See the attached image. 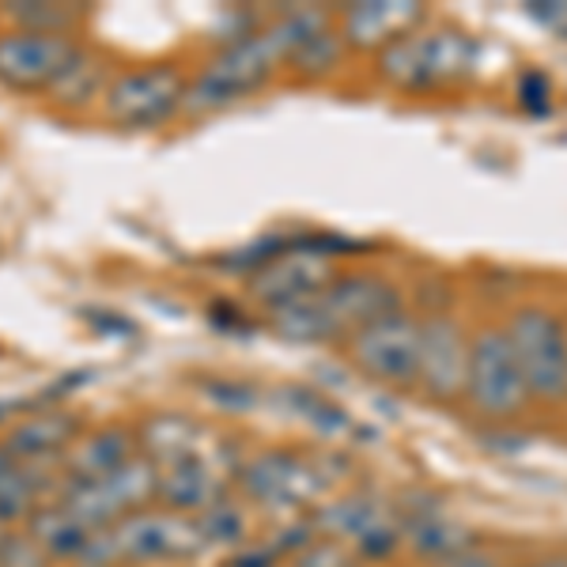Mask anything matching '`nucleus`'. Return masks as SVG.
Wrapping results in <instances>:
<instances>
[{"label": "nucleus", "mask_w": 567, "mask_h": 567, "mask_svg": "<svg viewBox=\"0 0 567 567\" xmlns=\"http://www.w3.org/2000/svg\"><path fill=\"white\" fill-rule=\"evenodd\" d=\"M379 523H386V515H382L379 507H374L371 499L363 496H349V499H337L333 507L326 511L322 526L333 529L337 537H352V542H360L368 529H374Z\"/></svg>", "instance_id": "18"}, {"label": "nucleus", "mask_w": 567, "mask_h": 567, "mask_svg": "<svg viewBox=\"0 0 567 567\" xmlns=\"http://www.w3.org/2000/svg\"><path fill=\"white\" fill-rule=\"evenodd\" d=\"M76 58L80 50L69 34H0V84L16 91H50Z\"/></svg>", "instance_id": "6"}, {"label": "nucleus", "mask_w": 567, "mask_h": 567, "mask_svg": "<svg viewBox=\"0 0 567 567\" xmlns=\"http://www.w3.org/2000/svg\"><path fill=\"white\" fill-rule=\"evenodd\" d=\"M352 355L371 379L409 386L420 379V322L390 315L352 337Z\"/></svg>", "instance_id": "7"}, {"label": "nucleus", "mask_w": 567, "mask_h": 567, "mask_svg": "<svg viewBox=\"0 0 567 567\" xmlns=\"http://www.w3.org/2000/svg\"><path fill=\"white\" fill-rule=\"evenodd\" d=\"M72 439V420L69 416H39V420H27L23 427H16L12 439H8V454L20 462H34L39 465L42 458L58 454Z\"/></svg>", "instance_id": "15"}, {"label": "nucleus", "mask_w": 567, "mask_h": 567, "mask_svg": "<svg viewBox=\"0 0 567 567\" xmlns=\"http://www.w3.org/2000/svg\"><path fill=\"white\" fill-rule=\"evenodd\" d=\"M329 284V261L322 254L303 250V254H284V258L269 261L258 277L250 280V291L261 299L269 310L299 303L307 296H318Z\"/></svg>", "instance_id": "11"}, {"label": "nucleus", "mask_w": 567, "mask_h": 567, "mask_svg": "<svg viewBox=\"0 0 567 567\" xmlns=\"http://www.w3.org/2000/svg\"><path fill=\"white\" fill-rule=\"evenodd\" d=\"M186 103V80L171 65L125 72L106 87V114L130 130H152Z\"/></svg>", "instance_id": "5"}, {"label": "nucleus", "mask_w": 567, "mask_h": 567, "mask_svg": "<svg viewBox=\"0 0 567 567\" xmlns=\"http://www.w3.org/2000/svg\"><path fill=\"white\" fill-rule=\"evenodd\" d=\"M133 454H141V451H136L130 432H122V427H99V432L84 435L69 451L65 473H69V481H99V477H110L114 470H122Z\"/></svg>", "instance_id": "13"}, {"label": "nucleus", "mask_w": 567, "mask_h": 567, "mask_svg": "<svg viewBox=\"0 0 567 567\" xmlns=\"http://www.w3.org/2000/svg\"><path fill=\"white\" fill-rule=\"evenodd\" d=\"M473 45L454 31L439 34H405L382 53V72L401 87H424L435 80L454 76L462 65H470Z\"/></svg>", "instance_id": "8"}, {"label": "nucleus", "mask_w": 567, "mask_h": 567, "mask_svg": "<svg viewBox=\"0 0 567 567\" xmlns=\"http://www.w3.org/2000/svg\"><path fill=\"white\" fill-rule=\"evenodd\" d=\"M470 379V344L451 318L420 322V382L435 398H458Z\"/></svg>", "instance_id": "10"}, {"label": "nucleus", "mask_w": 567, "mask_h": 567, "mask_svg": "<svg viewBox=\"0 0 567 567\" xmlns=\"http://www.w3.org/2000/svg\"><path fill=\"white\" fill-rule=\"evenodd\" d=\"M296 409L318 427V432H326V435H337V432H344V427H349V416H344L333 401L318 398V393H310V390H296Z\"/></svg>", "instance_id": "20"}, {"label": "nucleus", "mask_w": 567, "mask_h": 567, "mask_svg": "<svg viewBox=\"0 0 567 567\" xmlns=\"http://www.w3.org/2000/svg\"><path fill=\"white\" fill-rule=\"evenodd\" d=\"M50 91L61 99V103H72V106L87 103V95H95L99 91V65L87 58V53H80V58L61 72V80Z\"/></svg>", "instance_id": "19"}, {"label": "nucleus", "mask_w": 567, "mask_h": 567, "mask_svg": "<svg viewBox=\"0 0 567 567\" xmlns=\"http://www.w3.org/2000/svg\"><path fill=\"white\" fill-rule=\"evenodd\" d=\"M76 567H103V564H76Z\"/></svg>", "instance_id": "26"}, {"label": "nucleus", "mask_w": 567, "mask_h": 567, "mask_svg": "<svg viewBox=\"0 0 567 567\" xmlns=\"http://www.w3.org/2000/svg\"><path fill=\"white\" fill-rule=\"evenodd\" d=\"M4 537H8V526H4V523H0V542H4Z\"/></svg>", "instance_id": "25"}, {"label": "nucleus", "mask_w": 567, "mask_h": 567, "mask_svg": "<svg viewBox=\"0 0 567 567\" xmlns=\"http://www.w3.org/2000/svg\"><path fill=\"white\" fill-rule=\"evenodd\" d=\"M416 20H420V4H386V0H379V4L349 8V23H344V31H349V42H355V45H374L382 39L401 34L409 23H416Z\"/></svg>", "instance_id": "14"}, {"label": "nucleus", "mask_w": 567, "mask_h": 567, "mask_svg": "<svg viewBox=\"0 0 567 567\" xmlns=\"http://www.w3.org/2000/svg\"><path fill=\"white\" fill-rule=\"evenodd\" d=\"M326 31V16L315 12V8H303V12H291L269 27V31H258L250 39H239L235 45H227L224 53L197 76V84L186 91V110H219L235 99L250 95L254 87L277 69V61L291 58V53L303 45L310 34Z\"/></svg>", "instance_id": "1"}, {"label": "nucleus", "mask_w": 567, "mask_h": 567, "mask_svg": "<svg viewBox=\"0 0 567 567\" xmlns=\"http://www.w3.org/2000/svg\"><path fill=\"white\" fill-rule=\"evenodd\" d=\"M465 393H470L477 413L496 416V420L515 416L526 409L529 390L503 329H484V333H477V341L470 344V379H465Z\"/></svg>", "instance_id": "4"}, {"label": "nucleus", "mask_w": 567, "mask_h": 567, "mask_svg": "<svg viewBox=\"0 0 567 567\" xmlns=\"http://www.w3.org/2000/svg\"><path fill=\"white\" fill-rule=\"evenodd\" d=\"M409 545L416 548L420 556H432V560H446V556H458L470 553V529H462L451 518H439V515H416L409 518L405 526Z\"/></svg>", "instance_id": "16"}, {"label": "nucleus", "mask_w": 567, "mask_h": 567, "mask_svg": "<svg viewBox=\"0 0 567 567\" xmlns=\"http://www.w3.org/2000/svg\"><path fill=\"white\" fill-rule=\"evenodd\" d=\"M239 481H243L246 496L272 511L299 507V503H307L315 492H322V477H318L315 465L284 451H269V454H258L254 462H246Z\"/></svg>", "instance_id": "9"}, {"label": "nucleus", "mask_w": 567, "mask_h": 567, "mask_svg": "<svg viewBox=\"0 0 567 567\" xmlns=\"http://www.w3.org/2000/svg\"><path fill=\"white\" fill-rule=\"evenodd\" d=\"M163 511H175V515H205L208 507L227 499L224 477L213 470V462L200 454V458H186L175 465H163L159 470V496Z\"/></svg>", "instance_id": "12"}, {"label": "nucleus", "mask_w": 567, "mask_h": 567, "mask_svg": "<svg viewBox=\"0 0 567 567\" xmlns=\"http://www.w3.org/2000/svg\"><path fill=\"white\" fill-rule=\"evenodd\" d=\"M12 16L20 20V31H39V34H65L76 23L72 8H45V4L12 8Z\"/></svg>", "instance_id": "21"}, {"label": "nucleus", "mask_w": 567, "mask_h": 567, "mask_svg": "<svg viewBox=\"0 0 567 567\" xmlns=\"http://www.w3.org/2000/svg\"><path fill=\"white\" fill-rule=\"evenodd\" d=\"M299 567H352V556L341 545H303L299 548Z\"/></svg>", "instance_id": "23"}, {"label": "nucleus", "mask_w": 567, "mask_h": 567, "mask_svg": "<svg viewBox=\"0 0 567 567\" xmlns=\"http://www.w3.org/2000/svg\"><path fill=\"white\" fill-rule=\"evenodd\" d=\"M197 526H200V537H205V548H235L246 542V511L235 507L231 496L216 507H208L205 515H197Z\"/></svg>", "instance_id": "17"}, {"label": "nucleus", "mask_w": 567, "mask_h": 567, "mask_svg": "<svg viewBox=\"0 0 567 567\" xmlns=\"http://www.w3.org/2000/svg\"><path fill=\"white\" fill-rule=\"evenodd\" d=\"M390 315H401V296L379 277H344L326 284L318 296L272 310V326L288 341H333L360 333Z\"/></svg>", "instance_id": "2"}, {"label": "nucleus", "mask_w": 567, "mask_h": 567, "mask_svg": "<svg viewBox=\"0 0 567 567\" xmlns=\"http://www.w3.org/2000/svg\"><path fill=\"white\" fill-rule=\"evenodd\" d=\"M507 341L523 368L529 398L564 401L567 398V329L553 310L523 307L507 322Z\"/></svg>", "instance_id": "3"}, {"label": "nucleus", "mask_w": 567, "mask_h": 567, "mask_svg": "<svg viewBox=\"0 0 567 567\" xmlns=\"http://www.w3.org/2000/svg\"><path fill=\"white\" fill-rule=\"evenodd\" d=\"M529 16L548 27L553 34L567 39V0H548V4H529Z\"/></svg>", "instance_id": "24"}, {"label": "nucleus", "mask_w": 567, "mask_h": 567, "mask_svg": "<svg viewBox=\"0 0 567 567\" xmlns=\"http://www.w3.org/2000/svg\"><path fill=\"white\" fill-rule=\"evenodd\" d=\"M337 53H341V45H337L333 39V31H318V34H310V39L299 45L296 53H291V61H296L299 69L310 72V76H318V72H326L329 65L337 61Z\"/></svg>", "instance_id": "22"}]
</instances>
